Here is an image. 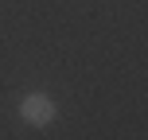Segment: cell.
Masks as SVG:
<instances>
[{
  "label": "cell",
  "mask_w": 148,
  "mask_h": 140,
  "mask_svg": "<svg viewBox=\"0 0 148 140\" xmlns=\"http://www.w3.org/2000/svg\"><path fill=\"white\" fill-rule=\"evenodd\" d=\"M55 117H59V105H55L51 94H43V89L23 94V101H20V121H23V125L47 128V125H55Z\"/></svg>",
  "instance_id": "6da1fadb"
}]
</instances>
